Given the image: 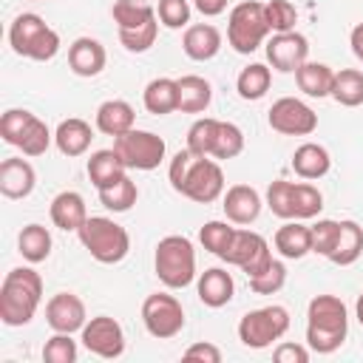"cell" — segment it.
Wrapping results in <instances>:
<instances>
[{
    "instance_id": "e0dca14e",
    "label": "cell",
    "mask_w": 363,
    "mask_h": 363,
    "mask_svg": "<svg viewBox=\"0 0 363 363\" xmlns=\"http://www.w3.org/2000/svg\"><path fill=\"white\" fill-rule=\"evenodd\" d=\"M34 184H37V173H34V167H31L28 159L11 156V159H3L0 162V193L6 199L17 201V199L31 196Z\"/></svg>"
},
{
    "instance_id": "30bf717a",
    "label": "cell",
    "mask_w": 363,
    "mask_h": 363,
    "mask_svg": "<svg viewBox=\"0 0 363 363\" xmlns=\"http://www.w3.org/2000/svg\"><path fill=\"white\" fill-rule=\"evenodd\" d=\"M113 150L122 156V162H125L128 170H156L164 162L167 145L153 130L130 128L128 133H122V136L113 139Z\"/></svg>"
},
{
    "instance_id": "7dc6e473",
    "label": "cell",
    "mask_w": 363,
    "mask_h": 363,
    "mask_svg": "<svg viewBox=\"0 0 363 363\" xmlns=\"http://www.w3.org/2000/svg\"><path fill=\"white\" fill-rule=\"evenodd\" d=\"M156 17L164 28H187L190 23V3L187 0H159L156 3Z\"/></svg>"
},
{
    "instance_id": "e575fe53",
    "label": "cell",
    "mask_w": 363,
    "mask_h": 363,
    "mask_svg": "<svg viewBox=\"0 0 363 363\" xmlns=\"http://www.w3.org/2000/svg\"><path fill=\"white\" fill-rule=\"evenodd\" d=\"M332 99L337 105H343V108L363 105V71L360 68H340V71H335Z\"/></svg>"
},
{
    "instance_id": "f6af8a7d",
    "label": "cell",
    "mask_w": 363,
    "mask_h": 363,
    "mask_svg": "<svg viewBox=\"0 0 363 363\" xmlns=\"http://www.w3.org/2000/svg\"><path fill=\"white\" fill-rule=\"evenodd\" d=\"M309 230H312V252L329 258L332 250H335V244H337V235H340V221H335V218H318V224H312Z\"/></svg>"
},
{
    "instance_id": "ab89813d",
    "label": "cell",
    "mask_w": 363,
    "mask_h": 363,
    "mask_svg": "<svg viewBox=\"0 0 363 363\" xmlns=\"http://www.w3.org/2000/svg\"><path fill=\"white\" fill-rule=\"evenodd\" d=\"M264 17H267V26H269V34H284V31H295L298 9L289 0H267L264 3Z\"/></svg>"
},
{
    "instance_id": "1f68e13d",
    "label": "cell",
    "mask_w": 363,
    "mask_h": 363,
    "mask_svg": "<svg viewBox=\"0 0 363 363\" xmlns=\"http://www.w3.org/2000/svg\"><path fill=\"white\" fill-rule=\"evenodd\" d=\"M51 247H54L51 233H48L43 224H26V227L20 230V235H17V250H20V255H23L28 264L45 261V258L51 255Z\"/></svg>"
},
{
    "instance_id": "d6986e66",
    "label": "cell",
    "mask_w": 363,
    "mask_h": 363,
    "mask_svg": "<svg viewBox=\"0 0 363 363\" xmlns=\"http://www.w3.org/2000/svg\"><path fill=\"white\" fill-rule=\"evenodd\" d=\"M108 62L105 45L94 37H77L68 45V65L77 77H99Z\"/></svg>"
},
{
    "instance_id": "3957f363",
    "label": "cell",
    "mask_w": 363,
    "mask_h": 363,
    "mask_svg": "<svg viewBox=\"0 0 363 363\" xmlns=\"http://www.w3.org/2000/svg\"><path fill=\"white\" fill-rule=\"evenodd\" d=\"M9 45L17 57L34 60V62H48L60 51V34L34 11H23L11 20L9 26Z\"/></svg>"
},
{
    "instance_id": "4316f807",
    "label": "cell",
    "mask_w": 363,
    "mask_h": 363,
    "mask_svg": "<svg viewBox=\"0 0 363 363\" xmlns=\"http://www.w3.org/2000/svg\"><path fill=\"white\" fill-rule=\"evenodd\" d=\"M85 170H88V179H91V184H94L96 190L111 187V184H116L122 176H128V167H125L122 156H119L113 147L94 150L91 159H88V164H85Z\"/></svg>"
},
{
    "instance_id": "8992f818",
    "label": "cell",
    "mask_w": 363,
    "mask_h": 363,
    "mask_svg": "<svg viewBox=\"0 0 363 363\" xmlns=\"http://www.w3.org/2000/svg\"><path fill=\"white\" fill-rule=\"evenodd\" d=\"M0 136L6 145L17 147L23 156H43L54 139L48 125L26 108H9L0 116Z\"/></svg>"
},
{
    "instance_id": "f5cc1de1",
    "label": "cell",
    "mask_w": 363,
    "mask_h": 363,
    "mask_svg": "<svg viewBox=\"0 0 363 363\" xmlns=\"http://www.w3.org/2000/svg\"><path fill=\"white\" fill-rule=\"evenodd\" d=\"M354 318H357V323L363 326V292H360L357 301H354Z\"/></svg>"
},
{
    "instance_id": "ba28073f",
    "label": "cell",
    "mask_w": 363,
    "mask_h": 363,
    "mask_svg": "<svg viewBox=\"0 0 363 363\" xmlns=\"http://www.w3.org/2000/svg\"><path fill=\"white\" fill-rule=\"evenodd\" d=\"M289 329V312L281 303H269L261 309H250L238 320V340L247 349H267L275 340H281Z\"/></svg>"
},
{
    "instance_id": "52a82bcc",
    "label": "cell",
    "mask_w": 363,
    "mask_h": 363,
    "mask_svg": "<svg viewBox=\"0 0 363 363\" xmlns=\"http://www.w3.org/2000/svg\"><path fill=\"white\" fill-rule=\"evenodd\" d=\"M269 37V26L264 17V3L258 0H244L230 9L227 17V43L238 54H252L258 51Z\"/></svg>"
},
{
    "instance_id": "74e56055",
    "label": "cell",
    "mask_w": 363,
    "mask_h": 363,
    "mask_svg": "<svg viewBox=\"0 0 363 363\" xmlns=\"http://www.w3.org/2000/svg\"><path fill=\"white\" fill-rule=\"evenodd\" d=\"M292 210H295V218L298 221L315 218L323 210V193L315 184H309L306 179L303 182H295V187H292Z\"/></svg>"
},
{
    "instance_id": "d6a6232c",
    "label": "cell",
    "mask_w": 363,
    "mask_h": 363,
    "mask_svg": "<svg viewBox=\"0 0 363 363\" xmlns=\"http://www.w3.org/2000/svg\"><path fill=\"white\" fill-rule=\"evenodd\" d=\"M269 85H272V68H267L264 62H250L247 68H241V74L235 79V91L247 102H255V99L267 96Z\"/></svg>"
},
{
    "instance_id": "7c38bea8",
    "label": "cell",
    "mask_w": 363,
    "mask_h": 363,
    "mask_svg": "<svg viewBox=\"0 0 363 363\" xmlns=\"http://www.w3.org/2000/svg\"><path fill=\"white\" fill-rule=\"evenodd\" d=\"M221 261L238 267L241 272H247V278L264 272L269 264H272V250H269V241L261 235V233H252V230H235L227 252L221 255Z\"/></svg>"
},
{
    "instance_id": "ac0fdd59",
    "label": "cell",
    "mask_w": 363,
    "mask_h": 363,
    "mask_svg": "<svg viewBox=\"0 0 363 363\" xmlns=\"http://www.w3.org/2000/svg\"><path fill=\"white\" fill-rule=\"evenodd\" d=\"M261 204L264 201H261L258 190L250 187V184H233V187H227V193L221 199V207H224L227 221H233L238 227L252 224L261 216Z\"/></svg>"
},
{
    "instance_id": "603a6c76",
    "label": "cell",
    "mask_w": 363,
    "mask_h": 363,
    "mask_svg": "<svg viewBox=\"0 0 363 363\" xmlns=\"http://www.w3.org/2000/svg\"><path fill=\"white\" fill-rule=\"evenodd\" d=\"M91 139H94V130H91V125H88L85 119H79V116L62 119V122L57 125V130H54V145H57V150H60L62 156H68V159H77V156L88 153Z\"/></svg>"
},
{
    "instance_id": "60d3db41",
    "label": "cell",
    "mask_w": 363,
    "mask_h": 363,
    "mask_svg": "<svg viewBox=\"0 0 363 363\" xmlns=\"http://www.w3.org/2000/svg\"><path fill=\"white\" fill-rule=\"evenodd\" d=\"M216 130H218V119H213V116L196 119L187 130V150H193L196 156H210Z\"/></svg>"
},
{
    "instance_id": "d590c367",
    "label": "cell",
    "mask_w": 363,
    "mask_h": 363,
    "mask_svg": "<svg viewBox=\"0 0 363 363\" xmlns=\"http://www.w3.org/2000/svg\"><path fill=\"white\" fill-rule=\"evenodd\" d=\"M96 193H99L102 207L111 210V213H128V210L136 204V199H139V187H136V182H133L130 176H122L116 184L102 187V190H96Z\"/></svg>"
},
{
    "instance_id": "2e32d148",
    "label": "cell",
    "mask_w": 363,
    "mask_h": 363,
    "mask_svg": "<svg viewBox=\"0 0 363 363\" xmlns=\"http://www.w3.org/2000/svg\"><path fill=\"white\" fill-rule=\"evenodd\" d=\"M45 323L54 329V332H82V326L88 323V312H85V303L79 295L74 292H57L48 298L45 303Z\"/></svg>"
},
{
    "instance_id": "ffe728a7",
    "label": "cell",
    "mask_w": 363,
    "mask_h": 363,
    "mask_svg": "<svg viewBox=\"0 0 363 363\" xmlns=\"http://www.w3.org/2000/svg\"><path fill=\"white\" fill-rule=\"evenodd\" d=\"M196 292H199V301H201L204 306L221 309V306H227V303L233 301V295H235V281H233V275H230L227 269L210 267V269H204V272L199 275Z\"/></svg>"
},
{
    "instance_id": "7bdbcfd3",
    "label": "cell",
    "mask_w": 363,
    "mask_h": 363,
    "mask_svg": "<svg viewBox=\"0 0 363 363\" xmlns=\"http://www.w3.org/2000/svg\"><path fill=\"white\" fill-rule=\"evenodd\" d=\"M77 357H79V349L68 332H54L43 346L45 363H77Z\"/></svg>"
},
{
    "instance_id": "816d5d0a",
    "label": "cell",
    "mask_w": 363,
    "mask_h": 363,
    "mask_svg": "<svg viewBox=\"0 0 363 363\" xmlns=\"http://www.w3.org/2000/svg\"><path fill=\"white\" fill-rule=\"evenodd\" d=\"M349 45H352V54L363 62V23H357V26L349 31Z\"/></svg>"
},
{
    "instance_id": "ee69618b",
    "label": "cell",
    "mask_w": 363,
    "mask_h": 363,
    "mask_svg": "<svg viewBox=\"0 0 363 363\" xmlns=\"http://www.w3.org/2000/svg\"><path fill=\"white\" fill-rule=\"evenodd\" d=\"M284 284H286V267L278 258H272V264L264 272H258V275L250 278V289L255 295H275V292L284 289Z\"/></svg>"
},
{
    "instance_id": "f1b7e54d",
    "label": "cell",
    "mask_w": 363,
    "mask_h": 363,
    "mask_svg": "<svg viewBox=\"0 0 363 363\" xmlns=\"http://www.w3.org/2000/svg\"><path fill=\"white\" fill-rule=\"evenodd\" d=\"M295 82H298V88H301L306 96L323 99V96H332L335 71H332L326 62H312V60H306V62L295 71Z\"/></svg>"
},
{
    "instance_id": "277c9868",
    "label": "cell",
    "mask_w": 363,
    "mask_h": 363,
    "mask_svg": "<svg viewBox=\"0 0 363 363\" xmlns=\"http://www.w3.org/2000/svg\"><path fill=\"white\" fill-rule=\"evenodd\" d=\"M156 278L167 289H184L196 281V250L187 235H164L153 252Z\"/></svg>"
},
{
    "instance_id": "f546056e",
    "label": "cell",
    "mask_w": 363,
    "mask_h": 363,
    "mask_svg": "<svg viewBox=\"0 0 363 363\" xmlns=\"http://www.w3.org/2000/svg\"><path fill=\"white\" fill-rule=\"evenodd\" d=\"M213 102V85L199 77V74H187L179 77V111L182 113H204Z\"/></svg>"
},
{
    "instance_id": "4fadbf2b",
    "label": "cell",
    "mask_w": 363,
    "mask_h": 363,
    "mask_svg": "<svg viewBox=\"0 0 363 363\" xmlns=\"http://www.w3.org/2000/svg\"><path fill=\"white\" fill-rule=\"evenodd\" d=\"M267 122L281 136H309L318 128V113L298 96H281L267 111Z\"/></svg>"
},
{
    "instance_id": "7a4b0ae2",
    "label": "cell",
    "mask_w": 363,
    "mask_h": 363,
    "mask_svg": "<svg viewBox=\"0 0 363 363\" xmlns=\"http://www.w3.org/2000/svg\"><path fill=\"white\" fill-rule=\"evenodd\" d=\"M43 275L31 267H14L0 284V320L6 326H26L43 303Z\"/></svg>"
},
{
    "instance_id": "9a60e30c",
    "label": "cell",
    "mask_w": 363,
    "mask_h": 363,
    "mask_svg": "<svg viewBox=\"0 0 363 363\" xmlns=\"http://www.w3.org/2000/svg\"><path fill=\"white\" fill-rule=\"evenodd\" d=\"M264 45H267V62L281 74H295L309 60V40L301 31L272 34Z\"/></svg>"
},
{
    "instance_id": "f35d334b",
    "label": "cell",
    "mask_w": 363,
    "mask_h": 363,
    "mask_svg": "<svg viewBox=\"0 0 363 363\" xmlns=\"http://www.w3.org/2000/svg\"><path fill=\"white\" fill-rule=\"evenodd\" d=\"M233 235H235L233 221H207V224L199 230V241H201V247H204L207 252L218 255V258L227 252Z\"/></svg>"
},
{
    "instance_id": "f907efd6",
    "label": "cell",
    "mask_w": 363,
    "mask_h": 363,
    "mask_svg": "<svg viewBox=\"0 0 363 363\" xmlns=\"http://www.w3.org/2000/svg\"><path fill=\"white\" fill-rule=\"evenodd\" d=\"M227 3L230 0H193V6L204 14V17H218L227 11Z\"/></svg>"
},
{
    "instance_id": "484cf974",
    "label": "cell",
    "mask_w": 363,
    "mask_h": 363,
    "mask_svg": "<svg viewBox=\"0 0 363 363\" xmlns=\"http://www.w3.org/2000/svg\"><path fill=\"white\" fill-rule=\"evenodd\" d=\"M329 167H332V156H329V150H326L323 145H318V142H303V145H298L295 153H292V170H295V176H301V179H306V182L323 179V176L329 173Z\"/></svg>"
},
{
    "instance_id": "8fae6325",
    "label": "cell",
    "mask_w": 363,
    "mask_h": 363,
    "mask_svg": "<svg viewBox=\"0 0 363 363\" xmlns=\"http://www.w3.org/2000/svg\"><path fill=\"white\" fill-rule=\"evenodd\" d=\"M142 323L150 337L170 340L184 329V306L176 295L153 292L142 301Z\"/></svg>"
},
{
    "instance_id": "681fc988",
    "label": "cell",
    "mask_w": 363,
    "mask_h": 363,
    "mask_svg": "<svg viewBox=\"0 0 363 363\" xmlns=\"http://www.w3.org/2000/svg\"><path fill=\"white\" fill-rule=\"evenodd\" d=\"M275 363H309V346L303 343H278L272 352Z\"/></svg>"
},
{
    "instance_id": "c3c4849f",
    "label": "cell",
    "mask_w": 363,
    "mask_h": 363,
    "mask_svg": "<svg viewBox=\"0 0 363 363\" xmlns=\"http://www.w3.org/2000/svg\"><path fill=\"white\" fill-rule=\"evenodd\" d=\"M182 357L184 360H201V363H221V349L210 340H199V343H190Z\"/></svg>"
},
{
    "instance_id": "4dcf8cb0",
    "label": "cell",
    "mask_w": 363,
    "mask_h": 363,
    "mask_svg": "<svg viewBox=\"0 0 363 363\" xmlns=\"http://www.w3.org/2000/svg\"><path fill=\"white\" fill-rule=\"evenodd\" d=\"M360 255H363V227L357 221L346 218V221H340V235H337V244H335L329 261L337 267H349Z\"/></svg>"
},
{
    "instance_id": "d4e9b609",
    "label": "cell",
    "mask_w": 363,
    "mask_h": 363,
    "mask_svg": "<svg viewBox=\"0 0 363 363\" xmlns=\"http://www.w3.org/2000/svg\"><path fill=\"white\" fill-rule=\"evenodd\" d=\"M272 244H275V250H278L284 258L298 261V258H303V255L312 252V230H309L303 221L292 218V221H286V224H281V227L275 230Z\"/></svg>"
},
{
    "instance_id": "bcb514c9",
    "label": "cell",
    "mask_w": 363,
    "mask_h": 363,
    "mask_svg": "<svg viewBox=\"0 0 363 363\" xmlns=\"http://www.w3.org/2000/svg\"><path fill=\"white\" fill-rule=\"evenodd\" d=\"M156 34H159V17L145 23V26H139V28H133V31H119V43L130 54H145L156 43Z\"/></svg>"
},
{
    "instance_id": "8d00e7d4",
    "label": "cell",
    "mask_w": 363,
    "mask_h": 363,
    "mask_svg": "<svg viewBox=\"0 0 363 363\" xmlns=\"http://www.w3.org/2000/svg\"><path fill=\"white\" fill-rule=\"evenodd\" d=\"M241 150H244V130L235 122H221L218 119V130H216L210 156L218 159V162H227V159H235Z\"/></svg>"
},
{
    "instance_id": "cb8c5ba5",
    "label": "cell",
    "mask_w": 363,
    "mask_h": 363,
    "mask_svg": "<svg viewBox=\"0 0 363 363\" xmlns=\"http://www.w3.org/2000/svg\"><path fill=\"white\" fill-rule=\"evenodd\" d=\"M130 128H136V111L125 99H105L96 108V130L105 136H122Z\"/></svg>"
},
{
    "instance_id": "5bb4252c",
    "label": "cell",
    "mask_w": 363,
    "mask_h": 363,
    "mask_svg": "<svg viewBox=\"0 0 363 363\" xmlns=\"http://www.w3.org/2000/svg\"><path fill=\"white\" fill-rule=\"evenodd\" d=\"M79 340L82 346L96 354V357H105V360H116L125 354V329L116 318L111 315H96L91 318L82 332H79Z\"/></svg>"
},
{
    "instance_id": "9c48e42d",
    "label": "cell",
    "mask_w": 363,
    "mask_h": 363,
    "mask_svg": "<svg viewBox=\"0 0 363 363\" xmlns=\"http://www.w3.org/2000/svg\"><path fill=\"white\" fill-rule=\"evenodd\" d=\"M173 190L182 193L184 199L196 201V204H210V201L221 199L224 196V170H221L218 159L193 156L187 173L182 176V182Z\"/></svg>"
},
{
    "instance_id": "836d02e7",
    "label": "cell",
    "mask_w": 363,
    "mask_h": 363,
    "mask_svg": "<svg viewBox=\"0 0 363 363\" xmlns=\"http://www.w3.org/2000/svg\"><path fill=\"white\" fill-rule=\"evenodd\" d=\"M111 17L116 23V31H133L150 20H156V6L142 0H116L111 9Z\"/></svg>"
},
{
    "instance_id": "83f0119b",
    "label": "cell",
    "mask_w": 363,
    "mask_h": 363,
    "mask_svg": "<svg viewBox=\"0 0 363 363\" xmlns=\"http://www.w3.org/2000/svg\"><path fill=\"white\" fill-rule=\"evenodd\" d=\"M142 102H145V111L153 116H167V113L179 111V79H170V77L150 79L145 85Z\"/></svg>"
},
{
    "instance_id": "7402d4cb",
    "label": "cell",
    "mask_w": 363,
    "mask_h": 363,
    "mask_svg": "<svg viewBox=\"0 0 363 363\" xmlns=\"http://www.w3.org/2000/svg\"><path fill=\"white\" fill-rule=\"evenodd\" d=\"M51 221L54 227L65 230V233H77L85 221H88V207H85V199L77 193V190H62L51 199Z\"/></svg>"
},
{
    "instance_id": "5b68a950",
    "label": "cell",
    "mask_w": 363,
    "mask_h": 363,
    "mask_svg": "<svg viewBox=\"0 0 363 363\" xmlns=\"http://www.w3.org/2000/svg\"><path fill=\"white\" fill-rule=\"evenodd\" d=\"M79 244L99 264H119L130 252V235L122 224L108 216H88V221L77 230Z\"/></svg>"
},
{
    "instance_id": "b9f144b4",
    "label": "cell",
    "mask_w": 363,
    "mask_h": 363,
    "mask_svg": "<svg viewBox=\"0 0 363 363\" xmlns=\"http://www.w3.org/2000/svg\"><path fill=\"white\" fill-rule=\"evenodd\" d=\"M292 187H295V182H286V179H275L267 187V207H269L272 216H278L284 221H292L295 218V210H292Z\"/></svg>"
},
{
    "instance_id": "44dd1931",
    "label": "cell",
    "mask_w": 363,
    "mask_h": 363,
    "mask_svg": "<svg viewBox=\"0 0 363 363\" xmlns=\"http://www.w3.org/2000/svg\"><path fill=\"white\" fill-rule=\"evenodd\" d=\"M221 31L210 23H196V26H187L184 28V37H182V51L193 60V62H207L213 60L218 51H221Z\"/></svg>"
},
{
    "instance_id": "6da1fadb",
    "label": "cell",
    "mask_w": 363,
    "mask_h": 363,
    "mask_svg": "<svg viewBox=\"0 0 363 363\" xmlns=\"http://www.w3.org/2000/svg\"><path fill=\"white\" fill-rule=\"evenodd\" d=\"M349 335V309L337 295H315L306 306V346L332 354Z\"/></svg>"
}]
</instances>
